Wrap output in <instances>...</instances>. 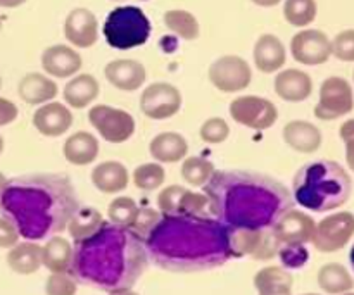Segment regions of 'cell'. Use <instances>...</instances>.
<instances>
[{
  "mask_svg": "<svg viewBox=\"0 0 354 295\" xmlns=\"http://www.w3.org/2000/svg\"><path fill=\"white\" fill-rule=\"evenodd\" d=\"M204 193L209 213L232 228L265 230L292 209V197L282 183L252 171H214Z\"/></svg>",
  "mask_w": 354,
  "mask_h": 295,
  "instance_id": "1",
  "label": "cell"
},
{
  "mask_svg": "<svg viewBox=\"0 0 354 295\" xmlns=\"http://www.w3.org/2000/svg\"><path fill=\"white\" fill-rule=\"evenodd\" d=\"M0 209L23 237L37 240L61 231L78 211L75 189L64 176L31 175L12 178L0 197Z\"/></svg>",
  "mask_w": 354,
  "mask_h": 295,
  "instance_id": "2",
  "label": "cell"
},
{
  "mask_svg": "<svg viewBox=\"0 0 354 295\" xmlns=\"http://www.w3.org/2000/svg\"><path fill=\"white\" fill-rule=\"evenodd\" d=\"M147 247L171 269L207 268L230 256L227 228L204 216H165L147 237Z\"/></svg>",
  "mask_w": 354,
  "mask_h": 295,
  "instance_id": "3",
  "label": "cell"
},
{
  "mask_svg": "<svg viewBox=\"0 0 354 295\" xmlns=\"http://www.w3.org/2000/svg\"><path fill=\"white\" fill-rule=\"evenodd\" d=\"M133 237L128 228L104 223L93 237L78 242V254L73 258L78 275L95 285L118 289L127 276V266L142 263L140 247L137 242L133 244Z\"/></svg>",
  "mask_w": 354,
  "mask_h": 295,
  "instance_id": "4",
  "label": "cell"
},
{
  "mask_svg": "<svg viewBox=\"0 0 354 295\" xmlns=\"http://www.w3.org/2000/svg\"><path fill=\"white\" fill-rule=\"evenodd\" d=\"M294 199L315 213H328L344 206L353 192L349 173L339 162L322 161L304 164L294 176Z\"/></svg>",
  "mask_w": 354,
  "mask_h": 295,
  "instance_id": "5",
  "label": "cell"
},
{
  "mask_svg": "<svg viewBox=\"0 0 354 295\" xmlns=\"http://www.w3.org/2000/svg\"><path fill=\"white\" fill-rule=\"evenodd\" d=\"M102 31L109 47L116 50H130L142 47L149 40L152 26L140 7L121 6L107 14Z\"/></svg>",
  "mask_w": 354,
  "mask_h": 295,
  "instance_id": "6",
  "label": "cell"
},
{
  "mask_svg": "<svg viewBox=\"0 0 354 295\" xmlns=\"http://www.w3.org/2000/svg\"><path fill=\"white\" fill-rule=\"evenodd\" d=\"M88 121L97 133L109 144H124L135 133V120L130 113L118 107L99 104L88 111Z\"/></svg>",
  "mask_w": 354,
  "mask_h": 295,
  "instance_id": "7",
  "label": "cell"
},
{
  "mask_svg": "<svg viewBox=\"0 0 354 295\" xmlns=\"http://www.w3.org/2000/svg\"><path fill=\"white\" fill-rule=\"evenodd\" d=\"M354 109V93L349 82L341 76H330L320 86V99L315 106V116L322 121H334Z\"/></svg>",
  "mask_w": 354,
  "mask_h": 295,
  "instance_id": "8",
  "label": "cell"
},
{
  "mask_svg": "<svg viewBox=\"0 0 354 295\" xmlns=\"http://www.w3.org/2000/svg\"><path fill=\"white\" fill-rule=\"evenodd\" d=\"M354 235V214L349 211H341L324 218L315 227L311 244L318 252L330 254L344 249Z\"/></svg>",
  "mask_w": 354,
  "mask_h": 295,
  "instance_id": "9",
  "label": "cell"
},
{
  "mask_svg": "<svg viewBox=\"0 0 354 295\" xmlns=\"http://www.w3.org/2000/svg\"><path fill=\"white\" fill-rule=\"evenodd\" d=\"M230 116L235 123L256 131L272 128L279 120V109L272 100L258 95L237 97L230 104Z\"/></svg>",
  "mask_w": 354,
  "mask_h": 295,
  "instance_id": "10",
  "label": "cell"
},
{
  "mask_svg": "<svg viewBox=\"0 0 354 295\" xmlns=\"http://www.w3.org/2000/svg\"><path fill=\"white\" fill-rule=\"evenodd\" d=\"M207 76L214 88L225 93H235L251 85L252 71L241 55H223L209 66Z\"/></svg>",
  "mask_w": 354,
  "mask_h": 295,
  "instance_id": "11",
  "label": "cell"
},
{
  "mask_svg": "<svg viewBox=\"0 0 354 295\" xmlns=\"http://www.w3.org/2000/svg\"><path fill=\"white\" fill-rule=\"evenodd\" d=\"M182 109V93L175 85L166 82L151 83L140 95V111L154 121L169 120Z\"/></svg>",
  "mask_w": 354,
  "mask_h": 295,
  "instance_id": "12",
  "label": "cell"
},
{
  "mask_svg": "<svg viewBox=\"0 0 354 295\" xmlns=\"http://www.w3.org/2000/svg\"><path fill=\"white\" fill-rule=\"evenodd\" d=\"M315 220L299 209H289L273 223L272 234L279 244L286 247H299L311 242L315 234Z\"/></svg>",
  "mask_w": 354,
  "mask_h": 295,
  "instance_id": "13",
  "label": "cell"
},
{
  "mask_svg": "<svg viewBox=\"0 0 354 295\" xmlns=\"http://www.w3.org/2000/svg\"><path fill=\"white\" fill-rule=\"evenodd\" d=\"M290 54L304 66L325 64L332 55V40L320 30H301L290 40Z\"/></svg>",
  "mask_w": 354,
  "mask_h": 295,
  "instance_id": "14",
  "label": "cell"
},
{
  "mask_svg": "<svg viewBox=\"0 0 354 295\" xmlns=\"http://www.w3.org/2000/svg\"><path fill=\"white\" fill-rule=\"evenodd\" d=\"M62 31L73 47L90 48L99 40V21L90 9L76 7L66 16Z\"/></svg>",
  "mask_w": 354,
  "mask_h": 295,
  "instance_id": "15",
  "label": "cell"
},
{
  "mask_svg": "<svg viewBox=\"0 0 354 295\" xmlns=\"http://www.w3.org/2000/svg\"><path fill=\"white\" fill-rule=\"evenodd\" d=\"M33 126L44 137H62L73 126V113L66 104L47 102L33 113Z\"/></svg>",
  "mask_w": 354,
  "mask_h": 295,
  "instance_id": "16",
  "label": "cell"
},
{
  "mask_svg": "<svg viewBox=\"0 0 354 295\" xmlns=\"http://www.w3.org/2000/svg\"><path fill=\"white\" fill-rule=\"evenodd\" d=\"M104 76L107 82L123 92H135L144 86L147 79V71L144 64L135 59H114L104 68Z\"/></svg>",
  "mask_w": 354,
  "mask_h": 295,
  "instance_id": "17",
  "label": "cell"
},
{
  "mask_svg": "<svg viewBox=\"0 0 354 295\" xmlns=\"http://www.w3.org/2000/svg\"><path fill=\"white\" fill-rule=\"evenodd\" d=\"M82 55L68 45H52L41 54V68L54 78H71L82 69Z\"/></svg>",
  "mask_w": 354,
  "mask_h": 295,
  "instance_id": "18",
  "label": "cell"
},
{
  "mask_svg": "<svg viewBox=\"0 0 354 295\" xmlns=\"http://www.w3.org/2000/svg\"><path fill=\"white\" fill-rule=\"evenodd\" d=\"M275 93L286 102H303L313 93V79L301 69H283L275 76Z\"/></svg>",
  "mask_w": 354,
  "mask_h": 295,
  "instance_id": "19",
  "label": "cell"
},
{
  "mask_svg": "<svg viewBox=\"0 0 354 295\" xmlns=\"http://www.w3.org/2000/svg\"><path fill=\"white\" fill-rule=\"evenodd\" d=\"M282 137L283 142L299 154H313L322 147V142H324L320 128L303 120H294L287 123L282 130Z\"/></svg>",
  "mask_w": 354,
  "mask_h": 295,
  "instance_id": "20",
  "label": "cell"
},
{
  "mask_svg": "<svg viewBox=\"0 0 354 295\" xmlns=\"http://www.w3.org/2000/svg\"><path fill=\"white\" fill-rule=\"evenodd\" d=\"M254 64L261 73H277L286 66L287 50L277 35L265 33L256 40L254 45Z\"/></svg>",
  "mask_w": 354,
  "mask_h": 295,
  "instance_id": "21",
  "label": "cell"
},
{
  "mask_svg": "<svg viewBox=\"0 0 354 295\" xmlns=\"http://www.w3.org/2000/svg\"><path fill=\"white\" fill-rule=\"evenodd\" d=\"M90 178H92V185L99 192L114 196V193H121L123 190H127L128 183H130V173L123 162L104 161L93 168Z\"/></svg>",
  "mask_w": 354,
  "mask_h": 295,
  "instance_id": "22",
  "label": "cell"
},
{
  "mask_svg": "<svg viewBox=\"0 0 354 295\" xmlns=\"http://www.w3.org/2000/svg\"><path fill=\"white\" fill-rule=\"evenodd\" d=\"M17 93H19L21 100L30 106H44L57 97L59 86L48 76L40 75V73H28L21 78L19 85H17Z\"/></svg>",
  "mask_w": 354,
  "mask_h": 295,
  "instance_id": "23",
  "label": "cell"
},
{
  "mask_svg": "<svg viewBox=\"0 0 354 295\" xmlns=\"http://www.w3.org/2000/svg\"><path fill=\"white\" fill-rule=\"evenodd\" d=\"M149 152L159 164H173L187 158L189 142L183 135L175 133V131H162L152 138Z\"/></svg>",
  "mask_w": 354,
  "mask_h": 295,
  "instance_id": "24",
  "label": "cell"
},
{
  "mask_svg": "<svg viewBox=\"0 0 354 295\" xmlns=\"http://www.w3.org/2000/svg\"><path fill=\"white\" fill-rule=\"evenodd\" d=\"M99 140L88 131H76L66 138L62 155L73 166H88L99 158Z\"/></svg>",
  "mask_w": 354,
  "mask_h": 295,
  "instance_id": "25",
  "label": "cell"
},
{
  "mask_svg": "<svg viewBox=\"0 0 354 295\" xmlns=\"http://www.w3.org/2000/svg\"><path fill=\"white\" fill-rule=\"evenodd\" d=\"M99 82L92 75H88V73L76 75L75 78H71L66 83L64 90H62L66 106L73 107V109H85V107H88L99 97Z\"/></svg>",
  "mask_w": 354,
  "mask_h": 295,
  "instance_id": "26",
  "label": "cell"
},
{
  "mask_svg": "<svg viewBox=\"0 0 354 295\" xmlns=\"http://www.w3.org/2000/svg\"><path fill=\"white\" fill-rule=\"evenodd\" d=\"M73 258H75V252H73L71 244L61 235L48 238L47 244L41 247V266H45L50 273L69 272Z\"/></svg>",
  "mask_w": 354,
  "mask_h": 295,
  "instance_id": "27",
  "label": "cell"
},
{
  "mask_svg": "<svg viewBox=\"0 0 354 295\" xmlns=\"http://www.w3.org/2000/svg\"><path fill=\"white\" fill-rule=\"evenodd\" d=\"M7 266L17 275H33L41 268V247L35 242H23L9 249Z\"/></svg>",
  "mask_w": 354,
  "mask_h": 295,
  "instance_id": "28",
  "label": "cell"
},
{
  "mask_svg": "<svg viewBox=\"0 0 354 295\" xmlns=\"http://www.w3.org/2000/svg\"><path fill=\"white\" fill-rule=\"evenodd\" d=\"M318 287L328 295H341L351 292L354 289V280L348 268L339 263H328L322 266L318 272Z\"/></svg>",
  "mask_w": 354,
  "mask_h": 295,
  "instance_id": "29",
  "label": "cell"
},
{
  "mask_svg": "<svg viewBox=\"0 0 354 295\" xmlns=\"http://www.w3.org/2000/svg\"><path fill=\"white\" fill-rule=\"evenodd\" d=\"M104 225L102 214L93 207H82L73 214V218L68 223V231L76 242H83L86 238L93 237L100 227Z\"/></svg>",
  "mask_w": 354,
  "mask_h": 295,
  "instance_id": "30",
  "label": "cell"
},
{
  "mask_svg": "<svg viewBox=\"0 0 354 295\" xmlns=\"http://www.w3.org/2000/svg\"><path fill=\"white\" fill-rule=\"evenodd\" d=\"M165 24L171 33L183 40H196L201 35V26L192 12L183 9H171L165 12Z\"/></svg>",
  "mask_w": 354,
  "mask_h": 295,
  "instance_id": "31",
  "label": "cell"
},
{
  "mask_svg": "<svg viewBox=\"0 0 354 295\" xmlns=\"http://www.w3.org/2000/svg\"><path fill=\"white\" fill-rule=\"evenodd\" d=\"M214 171L216 169H214L213 162L204 158H199V155H190V158L183 159L182 178L190 187H196V189L206 187L207 182L213 178Z\"/></svg>",
  "mask_w": 354,
  "mask_h": 295,
  "instance_id": "32",
  "label": "cell"
},
{
  "mask_svg": "<svg viewBox=\"0 0 354 295\" xmlns=\"http://www.w3.org/2000/svg\"><path fill=\"white\" fill-rule=\"evenodd\" d=\"M317 0H286L283 3V17L296 28H306L317 19Z\"/></svg>",
  "mask_w": 354,
  "mask_h": 295,
  "instance_id": "33",
  "label": "cell"
},
{
  "mask_svg": "<svg viewBox=\"0 0 354 295\" xmlns=\"http://www.w3.org/2000/svg\"><path fill=\"white\" fill-rule=\"evenodd\" d=\"M166 180V171L159 162H145L131 173V182L142 192H154L161 189Z\"/></svg>",
  "mask_w": 354,
  "mask_h": 295,
  "instance_id": "34",
  "label": "cell"
},
{
  "mask_svg": "<svg viewBox=\"0 0 354 295\" xmlns=\"http://www.w3.org/2000/svg\"><path fill=\"white\" fill-rule=\"evenodd\" d=\"M292 275L287 269L280 268V266H266V268L259 269L254 276V287L258 292L280 289V287L292 289Z\"/></svg>",
  "mask_w": 354,
  "mask_h": 295,
  "instance_id": "35",
  "label": "cell"
},
{
  "mask_svg": "<svg viewBox=\"0 0 354 295\" xmlns=\"http://www.w3.org/2000/svg\"><path fill=\"white\" fill-rule=\"evenodd\" d=\"M138 206L131 197L121 196L116 197L107 207V218L113 225L120 228H131L135 218H137Z\"/></svg>",
  "mask_w": 354,
  "mask_h": 295,
  "instance_id": "36",
  "label": "cell"
},
{
  "mask_svg": "<svg viewBox=\"0 0 354 295\" xmlns=\"http://www.w3.org/2000/svg\"><path fill=\"white\" fill-rule=\"evenodd\" d=\"M199 137L204 144H223L230 137V124L223 117H209V120H206L201 124Z\"/></svg>",
  "mask_w": 354,
  "mask_h": 295,
  "instance_id": "37",
  "label": "cell"
},
{
  "mask_svg": "<svg viewBox=\"0 0 354 295\" xmlns=\"http://www.w3.org/2000/svg\"><path fill=\"white\" fill-rule=\"evenodd\" d=\"M187 192L185 187L169 185L161 190L158 196V207L165 216H176L180 211V202H182L183 193Z\"/></svg>",
  "mask_w": 354,
  "mask_h": 295,
  "instance_id": "38",
  "label": "cell"
},
{
  "mask_svg": "<svg viewBox=\"0 0 354 295\" xmlns=\"http://www.w3.org/2000/svg\"><path fill=\"white\" fill-rule=\"evenodd\" d=\"M78 285L68 273H50L45 282L47 295H76Z\"/></svg>",
  "mask_w": 354,
  "mask_h": 295,
  "instance_id": "39",
  "label": "cell"
},
{
  "mask_svg": "<svg viewBox=\"0 0 354 295\" xmlns=\"http://www.w3.org/2000/svg\"><path fill=\"white\" fill-rule=\"evenodd\" d=\"M332 55L342 62H354V30H344L332 40Z\"/></svg>",
  "mask_w": 354,
  "mask_h": 295,
  "instance_id": "40",
  "label": "cell"
},
{
  "mask_svg": "<svg viewBox=\"0 0 354 295\" xmlns=\"http://www.w3.org/2000/svg\"><path fill=\"white\" fill-rule=\"evenodd\" d=\"M159 220H161V216H159L158 211L147 209V207H138L137 218H135L133 225H131V228H128V230L133 231L138 238L149 237L151 231L154 230L156 225L159 223Z\"/></svg>",
  "mask_w": 354,
  "mask_h": 295,
  "instance_id": "41",
  "label": "cell"
},
{
  "mask_svg": "<svg viewBox=\"0 0 354 295\" xmlns=\"http://www.w3.org/2000/svg\"><path fill=\"white\" fill-rule=\"evenodd\" d=\"M339 135H341L342 142L346 145V162H348L349 169L354 173V117L341 124Z\"/></svg>",
  "mask_w": 354,
  "mask_h": 295,
  "instance_id": "42",
  "label": "cell"
},
{
  "mask_svg": "<svg viewBox=\"0 0 354 295\" xmlns=\"http://www.w3.org/2000/svg\"><path fill=\"white\" fill-rule=\"evenodd\" d=\"M19 237L16 225L7 218H0V249H12L19 244Z\"/></svg>",
  "mask_w": 354,
  "mask_h": 295,
  "instance_id": "43",
  "label": "cell"
},
{
  "mask_svg": "<svg viewBox=\"0 0 354 295\" xmlns=\"http://www.w3.org/2000/svg\"><path fill=\"white\" fill-rule=\"evenodd\" d=\"M17 114H19V109H17L16 104L12 100L0 97V126L14 123L17 120Z\"/></svg>",
  "mask_w": 354,
  "mask_h": 295,
  "instance_id": "44",
  "label": "cell"
},
{
  "mask_svg": "<svg viewBox=\"0 0 354 295\" xmlns=\"http://www.w3.org/2000/svg\"><path fill=\"white\" fill-rule=\"evenodd\" d=\"M258 295H292V289L280 287V289H272V290H265V292H258Z\"/></svg>",
  "mask_w": 354,
  "mask_h": 295,
  "instance_id": "45",
  "label": "cell"
},
{
  "mask_svg": "<svg viewBox=\"0 0 354 295\" xmlns=\"http://www.w3.org/2000/svg\"><path fill=\"white\" fill-rule=\"evenodd\" d=\"M26 0H0V7L3 9H16V7L23 6Z\"/></svg>",
  "mask_w": 354,
  "mask_h": 295,
  "instance_id": "46",
  "label": "cell"
},
{
  "mask_svg": "<svg viewBox=\"0 0 354 295\" xmlns=\"http://www.w3.org/2000/svg\"><path fill=\"white\" fill-rule=\"evenodd\" d=\"M280 2H282V0H252V3H256V6L259 7H275L279 6Z\"/></svg>",
  "mask_w": 354,
  "mask_h": 295,
  "instance_id": "47",
  "label": "cell"
},
{
  "mask_svg": "<svg viewBox=\"0 0 354 295\" xmlns=\"http://www.w3.org/2000/svg\"><path fill=\"white\" fill-rule=\"evenodd\" d=\"M109 295H140V294L135 292V290L131 289H114L111 290Z\"/></svg>",
  "mask_w": 354,
  "mask_h": 295,
  "instance_id": "48",
  "label": "cell"
},
{
  "mask_svg": "<svg viewBox=\"0 0 354 295\" xmlns=\"http://www.w3.org/2000/svg\"><path fill=\"white\" fill-rule=\"evenodd\" d=\"M6 185H7V178L3 176V173H0V197H2V192L3 189H6Z\"/></svg>",
  "mask_w": 354,
  "mask_h": 295,
  "instance_id": "49",
  "label": "cell"
},
{
  "mask_svg": "<svg viewBox=\"0 0 354 295\" xmlns=\"http://www.w3.org/2000/svg\"><path fill=\"white\" fill-rule=\"evenodd\" d=\"M349 261H351V266H353V272H354V245H353L351 252H349Z\"/></svg>",
  "mask_w": 354,
  "mask_h": 295,
  "instance_id": "50",
  "label": "cell"
},
{
  "mask_svg": "<svg viewBox=\"0 0 354 295\" xmlns=\"http://www.w3.org/2000/svg\"><path fill=\"white\" fill-rule=\"evenodd\" d=\"M3 147H6V142H3L2 135H0V154H2V152H3Z\"/></svg>",
  "mask_w": 354,
  "mask_h": 295,
  "instance_id": "51",
  "label": "cell"
},
{
  "mask_svg": "<svg viewBox=\"0 0 354 295\" xmlns=\"http://www.w3.org/2000/svg\"><path fill=\"white\" fill-rule=\"evenodd\" d=\"M341 295H354V292H346V294H341Z\"/></svg>",
  "mask_w": 354,
  "mask_h": 295,
  "instance_id": "52",
  "label": "cell"
},
{
  "mask_svg": "<svg viewBox=\"0 0 354 295\" xmlns=\"http://www.w3.org/2000/svg\"><path fill=\"white\" fill-rule=\"evenodd\" d=\"M0 88H2V76H0Z\"/></svg>",
  "mask_w": 354,
  "mask_h": 295,
  "instance_id": "53",
  "label": "cell"
},
{
  "mask_svg": "<svg viewBox=\"0 0 354 295\" xmlns=\"http://www.w3.org/2000/svg\"><path fill=\"white\" fill-rule=\"evenodd\" d=\"M303 295H320V294H303Z\"/></svg>",
  "mask_w": 354,
  "mask_h": 295,
  "instance_id": "54",
  "label": "cell"
},
{
  "mask_svg": "<svg viewBox=\"0 0 354 295\" xmlns=\"http://www.w3.org/2000/svg\"><path fill=\"white\" fill-rule=\"evenodd\" d=\"M0 30H2V19H0Z\"/></svg>",
  "mask_w": 354,
  "mask_h": 295,
  "instance_id": "55",
  "label": "cell"
},
{
  "mask_svg": "<svg viewBox=\"0 0 354 295\" xmlns=\"http://www.w3.org/2000/svg\"><path fill=\"white\" fill-rule=\"evenodd\" d=\"M113 2H121V0H113Z\"/></svg>",
  "mask_w": 354,
  "mask_h": 295,
  "instance_id": "56",
  "label": "cell"
},
{
  "mask_svg": "<svg viewBox=\"0 0 354 295\" xmlns=\"http://www.w3.org/2000/svg\"><path fill=\"white\" fill-rule=\"evenodd\" d=\"M353 79H354V73H353Z\"/></svg>",
  "mask_w": 354,
  "mask_h": 295,
  "instance_id": "57",
  "label": "cell"
}]
</instances>
